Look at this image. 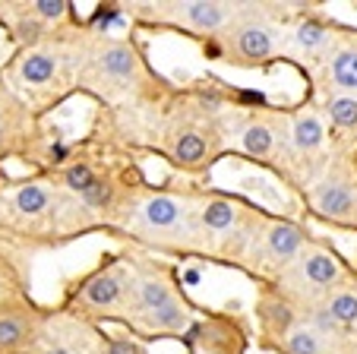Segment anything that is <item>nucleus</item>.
<instances>
[{
	"instance_id": "nucleus-1",
	"label": "nucleus",
	"mask_w": 357,
	"mask_h": 354,
	"mask_svg": "<svg viewBox=\"0 0 357 354\" xmlns=\"http://www.w3.org/2000/svg\"><path fill=\"white\" fill-rule=\"evenodd\" d=\"M73 92L92 95L101 108L111 111H162L165 101L177 92L152 64L136 35H114L111 26L76 22L73 26Z\"/></svg>"
},
{
	"instance_id": "nucleus-2",
	"label": "nucleus",
	"mask_w": 357,
	"mask_h": 354,
	"mask_svg": "<svg viewBox=\"0 0 357 354\" xmlns=\"http://www.w3.org/2000/svg\"><path fill=\"white\" fill-rule=\"evenodd\" d=\"M231 95L215 86L177 89L149 130L146 152L158 155L183 177H202L222 158H228V114Z\"/></svg>"
},
{
	"instance_id": "nucleus-3",
	"label": "nucleus",
	"mask_w": 357,
	"mask_h": 354,
	"mask_svg": "<svg viewBox=\"0 0 357 354\" xmlns=\"http://www.w3.org/2000/svg\"><path fill=\"white\" fill-rule=\"evenodd\" d=\"M202 184H146L127 212L121 215L111 237L130 241L152 256H193L202 260V225H199Z\"/></svg>"
},
{
	"instance_id": "nucleus-4",
	"label": "nucleus",
	"mask_w": 357,
	"mask_h": 354,
	"mask_svg": "<svg viewBox=\"0 0 357 354\" xmlns=\"http://www.w3.org/2000/svg\"><path fill=\"white\" fill-rule=\"evenodd\" d=\"M0 225L20 234L22 241L41 247H61L76 237L101 231L95 215L47 171L0 184Z\"/></svg>"
},
{
	"instance_id": "nucleus-5",
	"label": "nucleus",
	"mask_w": 357,
	"mask_h": 354,
	"mask_svg": "<svg viewBox=\"0 0 357 354\" xmlns=\"http://www.w3.org/2000/svg\"><path fill=\"white\" fill-rule=\"evenodd\" d=\"M269 209L257 200L231 190L202 187L199 225H202V263L243 272L257 234L263 231Z\"/></svg>"
},
{
	"instance_id": "nucleus-6",
	"label": "nucleus",
	"mask_w": 357,
	"mask_h": 354,
	"mask_svg": "<svg viewBox=\"0 0 357 354\" xmlns=\"http://www.w3.org/2000/svg\"><path fill=\"white\" fill-rule=\"evenodd\" d=\"M291 3H241L228 29L206 41L202 51L209 61H222L234 70H272L284 61V29L291 20Z\"/></svg>"
},
{
	"instance_id": "nucleus-7",
	"label": "nucleus",
	"mask_w": 357,
	"mask_h": 354,
	"mask_svg": "<svg viewBox=\"0 0 357 354\" xmlns=\"http://www.w3.org/2000/svg\"><path fill=\"white\" fill-rule=\"evenodd\" d=\"M133 285V260L130 253H105L89 272L70 281L61 307L92 326L117 323L123 329Z\"/></svg>"
},
{
	"instance_id": "nucleus-8",
	"label": "nucleus",
	"mask_w": 357,
	"mask_h": 354,
	"mask_svg": "<svg viewBox=\"0 0 357 354\" xmlns=\"http://www.w3.org/2000/svg\"><path fill=\"white\" fill-rule=\"evenodd\" d=\"M228 130V155H241L250 165H259L278 177L284 165V146H288V108L250 101L237 105L231 101L225 114Z\"/></svg>"
},
{
	"instance_id": "nucleus-9",
	"label": "nucleus",
	"mask_w": 357,
	"mask_h": 354,
	"mask_svg": "<svg viewBox=\"0 0 357 354\" xmlns=\"http://www.w3.org/2000/svg\"><path fill=\"white\" fill-rule=\"evenodd\" d=\"M241 3L228 0H162V3H123V16L146 29H168L196 41H212L234 22Z\"/></svg>"
},
{
	"instance_id": "nucleus-10",
	"label": "nucleus",
	"mask_w": 357,
	"mask_h": 354,
	"mask_svg": "<svg viewBox=\"0 0 357 354\" xmlns=\"http://www.w3.org/2000/svg\"><path fill=\"white\" fill-rule=\"evenodd\" d=\"M351 275H354V269L348 266V260H344L326 237L313 234L310 241H307V247L301 250V256H297L272 285H275L284 297H291L301 310H307L323 301L332 288L348 281Z\"/></svg>"
},
{
	"instance_id": "nucleus-11",
	"label": "nucleus",
	"mask_w": 357,
	"mask_h": 354,
	"mask_svg": "<svg viewBox=\"0 0 357 354\" xmlns=\"http://www.w3.org/2000/svg\"><path fill=\"white\" fill-rule=\"evenodd\" d=\"M310 237H313L310 228L303 225L301 219H288V215L269 212L263 231H259L257 241H253V250H250V256H247L243 275H250L257 285H272V281H278V275L301 256V250L307 247Z\"/></svg>"
},
{
	"instance_id": "nucleus-12",
	"label": "nucleus",
	"mask_w": 357,
	"mask_h": 354,
	"mask_svg": "<svg viewBox=\"0 0 357 354\" xmlns=\"http://www.w3.org/2000/svg\"><path fill=\"white\" fill-rule=\"evenodd\" d=\"M307 215L338 228H357V174L354 165L332 155L319 177L301 193Z\"/></svg>"
},
{
	"instance_id": "nucleus-13",
	"label": "nucleus",
	"mask_w": 357,
	"mask_h": 354,
	"mask_svg": "<svg viewBox=\"0 0 357 354\" xmlns=\"http://www.w3.org/2000/svg\"><path fill=\"white\" fill-rule=\"evenodd\" d=\"M291 7L294 10H291L288 29H284V61L282 64L297 67L310 80L323 67L326 57H329L342 26L335 20H329L326 13H319V10H310L307 3H291Z\"/></svg>"
},
{
	"instance_id": "nucleus-14",
	"label": "nucleus",
	"mask_w": 357,
	"mask_h": 354,
	"mask_svg": "<svg viewBox=\"0 0 357 354\" xmlns=\"http://www.w3.org/2000/svg\"><path fill=\"white\" fill-rule=\"evenodd\" d=\"M130 260H133V285H130V307H127L123 329H130L136 320L155 314L165 304L187 294V288L181 281V269L171 260L152 256V253H142V256L130 253Z\"/></svg>"
},
{
	"instance_id": "nucleus-15",
	"label": "nucleus",
	"mask_w": 357,
	"mask_h": 354,
	"mask_svg": "<svg viewBox=\"0 0 357 354\" xmlns=\"http://www.w3.org/2000/svg\"><path fill=\"white\" fill-rule=\"evenodd\" d=\"M253 326L234 310H206L199 323L183 339V354H250Z\"/></svg>"
},
{
	"instance_id": "nucleus-16",
	"label": "nucleus",
	"mask_w": 357,
	"mask_h": 354,
	"mask_svg": "<svg viewBox=\"0 0 357 354\" xmlns=\"http://www.w3.org/2000/svg\"><path fill=\"white\" fill-rule=\"evenodd\" d=\"M45 323L47 310H41L22 288L7 291L0 297V354H32Z\"/></svg>"
},
{
	"instance_id": "nucleus-17",
	"label": "nucleus",
	"mask_w": 357,
	"mask_h": 354,
	"mask_svg": "<svg viewBox=\"0 0 357 354\" xmlns=\"http://www.w3.org/2000/svg\"><path fill=\"white\" fill-rule=\"evenodd\" d=\"M101 332H105L101 326H92V323L67 314L63 307L47 310L45 332L32 354H95Z\"/></svg>"
},
{
	"instance_id": "nucleus-18",
	"label": "nucleus",
	"mask_w": 357,
	"mask_h": 354,
	"mask_svg": "<svg viewBox=\"0 0 357 354\" xmlns=\"http://www.w3.org/2000/svg\"><path fill=\"white\" fill-rule=\"evenodd\" d=\"M253 320H257V329H253L257 345L272 351L303 320V310L291 297H284L275 285H259L257 304H253Z\"/></svg>"
},
{
	"instance_id": "nucleus-19",
	"label": "nucleus",
	"mask_w": 357,
	"mask_h": 354,
	"mask_svg": "<svg viewBox=\"0 0 357 354\" xmlns=\"http://www.w3.org/2000/svg\"><path fill=\"white\" fill-rule=\"evenodd\" d=\"M206 310L209 307H199L190 294H183V297H177V301L165 304L162 310H155V314L136 320L127 332H133L136 339L149 341V345H152L155 339H181L183 341L190 335V329L206 316Z\"/></svg>"
},
{
	"instance_id": "nucleus-20",
	"label": "nucleus",
	"mask_w": 357,
	"mask_h": 354,
	"mask_svg": "<svg viewBox=\"0 0 357 354\" xmlns=\"http://www.w3.org/2000/svg\"><path fill=\"white\" fill-rule=\"evenodd\" d=\"M307 82V92H357V32L342 29L323 67Z\"/></svg>"
},
{
	"instance_id": "nucleus-21",
	"label": "nucleus",
	"mask_w": 357,
	"mask_h": 354,
	"mask_svg": "<svg viewBox=\"0 0 357 354\" xmlns=\"http://www.w3.org/2000/svg\"><path fill=\"white\" fill-rule=\"evenodd\" d=\"M3 13H7V29H10V35H13V41L20 45V51L22 47L45 45V41L54 35V29L45 26V22L35 16L32 0H29V3H7Z\"/></svg>"
},
{
	"instance_id": "nucleus-22",
	"label": "nucleus",
	"mask_w": 357,
	"mask_h": 354,
	"mask_svg": "<svg viewBox=\"0 0 357 354\" xmlns=\"http://www.w3.org/2000/svg\"><path fill=\"white\" fill-rule=\"evenodd\" d=\"M313 307L323 310V314L351 339V329H357V279L351 275L348 281H342L338 288H332L323 301L313 304Z\"/></svg>"
},
{
	"instance_id": "nucleus-23",
	"label": "nucleus",
	"mask_w": 357,
	"mask_h": 354,
	"mask_svg": "<svg viewBox=\"0 0 357 354\" xmlns=\"http://www.w3.org/2000/svg\"><path fill=\"white\" fill-rule=\"evenodd\" d=\"M319 105L332 133L357 130V92H307Z\"/></svg>"
},
{
	"instance_id": "nucleus-24",
	"label": "nucleus",
	"mask_w": 357,
	"mask_h": 354,
	"mask_svg": "<svg viewBox=\"0 0 357 354\" xmlns=\"http://www.w3.org/2000/svg\"><path fill=\"white\" fill-rule=\"evenodd\" d=\"M335 345H338V341L326 339V335L319 332V329L313 326L307 316H303V320L297 323V326L291 329V332L284 335L275 348H272V351H275V354H329Z\"/></svg>"
},
{
	"instance_id": "nucleus-25",
	"label": "nucleus",
	"mask_w": 357,
	"mask_h": 354,
	"mask_svg": "<svg viewBox=\"0 0 357 354\" xmlns=\"http://www.w3.org/2000/svg\"><path fill=\"white\" fill-rule=\"evenodd\" d=\"M95 354H149V341L136 339L133 332H101Z\"/></svg>"
},
{
	"instance_id": "nucleus-26",
	"label": "nucleus",
	"mask_w": 357,
	"mask_h": 354,
	"mask_svg": "<svg viewBox=\"0 0 357 354\" xmlns=\"http://www.w3.org/2000/svg\"><path fill=\"white\" fill-rule=\"evenodd\" d=\"M329 354H354V348H351V339H348V341H338V345L332 348Z\"/></svg>"
},
{
	"instance_id": "nucleus-27",
	"label": "nucleus",
	"mask_w": 357,
	"mask_h": 354,
	"mask_svg": "<svg viewBox=\"0 0 357 354\" xmlns=\"http://www.w3.org/2000/svg\"><path fill=\"white\" fill-rule=\"evenodd\" d=\"M351 348H354V354H357V335H351Z\"/></svg>"
},
{
	"instance_id": "nucleus-28",
	"label": "nucleus",
	"mask_w": 357,
	"mask_h": 354,
	"mask_svg": "<svg viewBox=\"0 0 357 354\" xmlns=\"http://www.w3.org/2000/svg\"><path fill=\"white\" fill-rule=\"evenodd\" d=\"M3 294H7V291H3V279H0V297H3Z\"/></svg>"
}]
</instances>
